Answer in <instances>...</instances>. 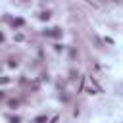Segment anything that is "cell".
Listing matches in <instances>:
<instances>
[{"label": "cell", "mask_w": 123, "mask_h": 123, "mask_svg": "<svg viewBox=\"0 0 123 123\" xmlns=\"http://www.w3.org/2000/svg\"><path fill=\"white\" fill-rule=\"evenodd\" d=\"M13 25H18V27H21V25H23V19H15V21H13Z\"/></svg>", "instance_id": "obj_2"}, {"label": "cell", "mask_w": 123, "mask_h": 123, "mask_svg": "<svg viewBox=\"0 0 123 123\" xmlns=\"http://www.w3.org/2000/svg\"><path fill=\"white\" fill-rule=\"evenodd\" d=\"M48 18H50L48 12H42V13H40V19H48Z\"/></svg>", "instance_id": "obj_1"}]
</instances>
